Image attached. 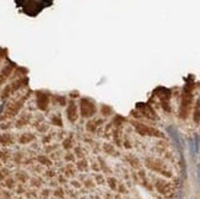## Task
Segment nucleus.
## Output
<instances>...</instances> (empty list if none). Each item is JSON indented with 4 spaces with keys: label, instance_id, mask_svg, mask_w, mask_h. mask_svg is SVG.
<instances>
[{
    "label": "nucleus",
    "instance_id": "obj_1",
    "mask_svg": "<svg viewBox=\"0 0 200 199\" xmlns=\"http://www.w3.org/2000/svg\"><path fill=\"white\" fill-rule=\"evenodd\" d=\"M181 173L161 129L80 95L18 94L0 121V199H177Z\"/></svg>",
    "mask_w": 200,
    "mask_h": 199
}]
</instances>
